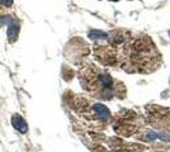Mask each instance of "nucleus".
I'll return each instance as SVG.
<instances>
[{
  "label": "nucleus",
  "instance_id": "nucleus-1",
  "mask_svg": "<svg viewBox=\"0 0 170 152\" xmlns=\"http://www.w3.org/2000/svg\"><path fill=\"white\" fill-rule=\"evenodd\" d=\"M12 122H13V126L15 127L18 131H20V132H27V124H26V122L23 120V118L20 115H15L13 117V119H12Z\"/></svg>",
  "mask_w": 170,
  "mask_h": 152
}]
</instances>
